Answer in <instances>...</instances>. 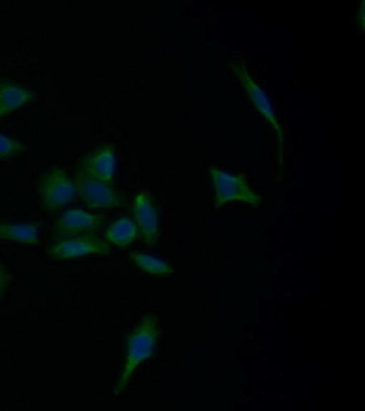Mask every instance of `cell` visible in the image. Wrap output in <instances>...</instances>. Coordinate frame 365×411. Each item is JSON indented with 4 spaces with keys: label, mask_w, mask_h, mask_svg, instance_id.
I'll use <instances>...</instances> for the list:
<instances>
[{
    "label": "cell",
    "mask_w": 365,
    "mask_h": 411,
    "mask_svg": "<svg viewBox=\"0 0 365 411\" xmlns=\"http://www.w3.org/2000/svg\"><path fill=\"white\" fill-rule=\"evenodd\" d=\"M138 233L135 221L128 216H124L113 221L108 227L104 236L108 243L124 248L134 241Z\"/></svg>",
    "instance_id": "7c38bea8"
},
{
    "label": "cell",
    "mask_w": 365,
    "mask_h": 411,
    "mask_svg": "<svg viewBox=\"0 0 365 411\" xmlns=\"http://www.w3.org/2000/svg\"><path fill=\"white\" fill-rule=\"evenodd\" d=\"M110 245L106 240L94 234H82L75 237L54 240L46 249L48 257L54 260H66L89 254H108Z\"/></svg>",
    "instance_id": "5b68a950"
},
{
    "label": "cell",
    "mask_w": 365,
    "mask_h": 411,
    "mask_svg": "<svg viewBox=\"0 0 365 411\" xmlns=\"http://www.w3.org/2000/svg\"><path fill=\"white\" fill-rule=\"evenodd\" d=\"M76 193L90 209H110L125 204L123 196L113 186L98 181L77 167L74 175Z\"/></svg>",
    "instance_id": "3957f363"
},
{
    "label": "cell",
    "mask_w": 365,
    "mask_h": 411,
    "mask_svg": "<svg viewBox=\"0 0 365 411\" xmlns=\"http://www.w3.org/2000/svg\"><path fill=\"white\" fill-rule=\"evenodd\" d=\"M36 190L41 208L55 213L73 201L76 194L74 181L60 167H52L38 177Z\"/></svg>",
    "instance_id": "7a4b0ae2"
},
{
    "label": "cell",
    "mask_w": 365,
    "mask_h": 411,
    "mask_svg": "<svg viewBox=\"0 0 365 411\" xmlns=\"http://www.w3.org/2000/svg\"><path fill=\"white\" fill-rule=\"evenodd\" d=\"M9 275L4 266L0 262V298L4 295L9 285Z\"/></svg>",
    "instance_id": "9a60e30c"
},
{
    "label": "cell",
    "mask_w": 365,
    "mask_h": 411,
    "mask_svg": "<svg viewBox=\"0 0 365 411\" xmlns=\"http://www.w3.org/2000/svg\"><path fill=\"white\" fill-rule=\"evenodd\" d=\"M40 234L37 223L0 220V241L36 246L40 243Z\"/></svg>",
    "instance_id": "8fae6325"
},
{
    "label": "cell",
    "mask_w": 365,
    "mask_h": 411,
    "mask_svg": "<svg viewBox=\"0 0 365 411\" xmlns=\"http://www.w3.org/2000/svg\"><path fill=\"white\" fill-rule=\"evenodd\" d=\"M115 164L114 148L106 144L84 156L78 167L93 178L113 186Z\"/></svg>",
    "instance_id": "ba28073f"
},
{
    "label": "cell",
    "mask_w": 365,
    "mask_h": 411,
    "mask_svg": "<svg viewBox=\"0 0 365 411\" xmlns=\"http://www.w3.org/2000/svg\"><path fill=\"white\" fill-rule=\"evenodd\" d=\"M129 258L138 267L148 273L168 275L173 273V268L168 263L149 255L131 252Z\"/></svg>",
    "instance_id": "4fadbf2b"
},
{
    "label": "cell",
    "mask_w": 365,
    "mask_h": 411,
    "mask_svg": "<svg viewBox=\"0 0 365 411\" xmlns=\"http://www.w3.org/2000/svg\"><path fill=\"white\" fill-rule=\"evenodd\" d=\"M159 335L156 317L153 314L145 315L128 338L125 364L114 395H119L125 390L136 367L153 354Z\"/></svg>",
    "instance_id": "6da1fadb"
},
{
    "label": "cell",
    "mask_w": 365,
    "mask_h": 411,
    "mask_svg": "<svg viewBox=\"0 0 365 411\" xmlns=\"http://www.w3.org/2000/svg\"><path fill=\"white\" fill-rule=\"evenodd\" d=\"M232 68L256 110L270 123L279 136H281V129L266 92L257 84L247 70L240 64H234Z\"/></svg>",
    "instance_id": "9c48e42d"
},
{
    "label": "cell",
    "mask_w": 365,
    "mask_h": 411,
    "mask_svg": "<svg viewBox=\"0 0 365 411\" xmlns=\"http://www.w3.org/2000/svg\"><path fill=\"white\" fill-rule=\"evenodd\" d=\"M28 150L23 142L0 133V162L17 158Z\"/></svg>",
    "instance_id": "5bb4252c"
},
{
    "label": "cell",
    "mask_w": 365,
    "mask_h": 411,
    "mask_svg": "<svg viewBox=\"0 0 365 411\" xmlns=\"http://www.w3.org/2000/svg\"><path fill=\"white\" fill-rule=\"evenodd\" d=\"M209 173L217 206L231 201H242L254 207L259 205V196L250 188L243 176L230 174L215 166L210 168Z\"/></svg>",
    "instance_id": "277c9868"
},
{
    "label": "cell",
    "mask_w": 365,
    "mask_h": 411,
    "mask_svg": "<svg viewBox=\"0 0 365 411\" xmlns=\"http://www.w3.org/2000/svg\"><path fill=\"white\" fill-rule=\"evenodd\" d=\"M105 221L103 215H96L82 209H69L53 223L52 235L55 240H63L82 234H94Z\"/></svg>",
    "instance_id": "8992f818"
},
{
    "label": "cell",
    "mask_w": 365,
    "mask_h": 411,
    "mask_svg": "<svg viewBox=\"0 0 365 411\" xmlns=\"http://www.w3.org/2000/svg\"><path fill=\"white\" fill-rule=\"evenodd\" d=\"M134 221L144 243L154 246L159 238V215L153 197L148 192H140L134 198L133 204Z\"/></svg>",
    "instance_id": "52a82bcc"
},
{
    "label": "cell",
    "mask_w": 365,
    "mask_h": 411,
    "mask_svg": "<svg viewBox=\"0 0 365 411\" xmlns=\"http://www.w3.org/2000/svg\"><path fill=\"white\" fill-rule=\"evenodd\" d=\"M35 95L29 88L9 80L0 81V121L24 105Z\"/></svg>",
    "instance_id": "30bf717a"
}]
</instances>
